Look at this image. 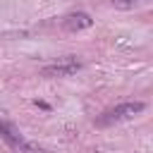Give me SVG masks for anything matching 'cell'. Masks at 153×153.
<instances>
[{"label":"cell","mask_w":153,"mask_h":153,"mask_svg":"<svg viewBox=\"0 0 153 153\" xmlns=\"http://www.w3.org/2000/svg\"><path fill=\"white\" fill-rule=\"evenodd\" d=\"M143 110V103H120V105H115V108H110V110H105L98 120H96V124L98 127H108V124H117V122H124V120H131L134 115H139Z\"/></svg>","instance_id":"obj_1"},{"label":"cell","mask_w":153,"mask_h":153,"mask_svg":"<svg viewBox=\"0 0 153 153\" xmlns=\"http://www.w3.org/2000/svg\"><path fill=\"white\" fill-rule=\"evenodd\" d=\"M0 136L7 141V146L14 151V153H36V148L10 124V122H5V120H0Z\"/></svg>","instance_id":"obj_2"},{"label":"cell","mask_w":153,"mask_h":153,"mask_svg":"<svg viewBox=\"0 0 153 153\" xmlns=\"http://www.w3.org/2000/svg\"><path fill=\"white\" fill-rule=\"evenodd\" d=\"M76 69H81V62L74 60V57H65L62 62H55V65L43 67V74H45V76H69V74H74Z\"/></svg>","instance_id":"obj_3"},{"label":"cell","mask_w":153,"mask_h":153,"mask_svg":"<svg viewBox=\"0 0 153 153\" xmlns=\"http://www.w3.org/2000/svg\"><path fill=\"white\" fill-rule=\"evenodd\" d=\"M62 26L69 31H79V29H88L91 26V17L86 12H76V14H67L62 19Z\"/></svg>","instance_id":"obj_4"},{"label":"cell","mask_w":153,"mask_h":153,"mask_svg":"<svg viewBox=\"0 0 153 153\" xmlns=\"http://www.w3.org/2000/svg\"><path fill=\"white\" fill-rule=\"evenodd\" d=\"M136 2H143V0H112V5H120V7H129V5H136Z\"/></svg>","instance_id":"obj_5"}]
</instances>
